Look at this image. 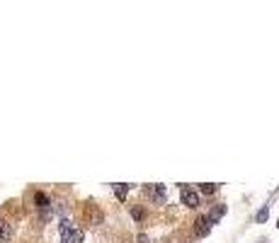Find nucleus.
Returning a JSON list of instances; mask_svg holds the SVG:
<instances>
[{"label":"nucleus","mask_w":279,"mask_h":243,"mask_svg":"<svg viewBox=\"0 0 279 243\" xmlns=\"http://www.w3.org/2000/svg\"><path fill=\"white\" fill-rule=\"evenodd\" d=\"M112 187H114L117 199H119V202H124V199H126V192H129V185H126V182H117V185H112Z\"/></svg>","instance_id":"obj_9"},{"label":"nucleus","mask_w":279,"mask_h":243,"mask_svg":"<svg viewBox=\"0 0 279 243\" xmlns=\"http://www.w3.org/2000/svg\"><path fill=\"white\" fill-rule=\"evenodd\" d=\"M83 238H85V236H83V231L73 226V229L68 231V236L63 238V243H83Z\"/></svg>","instance_id":"obj_8"},{"label":"nucleus","mask_w":279,"mask_h":243,"mask_svg":"<svg viewBox=\"0 0 279 243\" xmlns=\"http://www.w3.org/2000/svg\"><path fill=\"white\" fill-rule=\"evenodd\" d=\"M180 199H182V205L190 207V209H197V207H199V194H197V190L187 187V185L180 187Z\"/></svg>","instance_id":"obj_1"},{"label":"nucleus","mask_w":279,"mask_h":243,"mask_svg":"<svg viewBox=\"0 0 279 243\" xmlns=\"http://www.w3.org/2000/svg\"><path fill=\"white\" fill-rule=\"evenodd\" d=\"M209 231H211V221L206 219V214L197 217V221H194V236H197V238H206Z\"/></svg>","instance_id":"obj_2"},{"label":"nucleus","mask_w":279,"mask_h":243,"mask_svg":"<svg viewBox=\"0 0 279 243\" xmlns=\"http://www.w3.org/2000/svg\"><path fill=\"white\" fill-rule=\"evenodd\" d=\"M199 192L206 194V197H209V194H216L218 185H216V182H204V185H199Z\"/></svg>","instance_id":"obj_10"},{"label":"nucleus","mask_w":279,"mask_h":243,"mask_svg":"<svg viewBox=\"0 0 279 243\" xmlns=\"http://www.w3.org/2000/svg\"><path fill=\"white\" fill-rule=\"evenodd\" d=\"M12 241V224L0 219V243H10Z\"/></svg>","instance_id":"obj_6"},{"label":"nucleus","mask_w":279,"mask_h":243,"mask_svg":"<svg viewBox=\"0 0 279 243\" xmlns=\"http://www.w3.org/2000/svg\"><path fill=\"white\" fill-rule=\"evenodd\" d=\"M144 192L148 194V197H151L153 202H165V197H168V194H165V187H163V185H146V187H144Z\"/></svg>","instance_id":"obj_3"},{"label":"nucleus","mask_w":279,"mask_h":243,"mask_svg":"<svg viewBox=\"0 0 279 243\" xmlns=\"http://www.w3.org/2000/svg\"><path fill=\"white\" fill-rule=\"evenodd\" d=\"M223 214H226V205H216L211 212H209V214H206V219H209V221H211V226H214V224H216V221L223 217Z\"/></svg>","instance_id":"obj_7"},{"label":"nucleus","mask_w":279,"mask_h":243,"mask_svg":"<svg viewBox=\"0 0 279 243\" xmlns=\"http://www.w3.org/2000/svg\"><path fill=\"white\" fill-rule=\"evenodd\" d=\"M131 217L136 219V221H141V219H144V209H141V207H131Z\"/></svg>","instance_id":"obj_13"},{"label":"nucleus","mask_w":279,"mask_h":243,"mask_svg":"<svg viewBox=\"0 0 279 243\" xmlns=\"http://www.w3.org/2000/svg\"><path fill=\"white\" fill-rule=\"evenodd\" d=\"M267 217H269V209H267V207H262V209L257 212V217H255V221H257V224H265V221H267Z\"/></svg>","instance_id":"obj_12"},{"label":"nucleus","mask_w":279,"mask_h":243,"mask_svg":"<svg viewBox=\"0 0 279 243\" xmlns=\"http://www.w3.org/2000/svg\"><path fill=\"white\" fill-rule=\"evenodd\" d=\"M34 205L36 209H41L44 212V217H49V209H51V197L46 192H36L34 194Z\"/></svg>","instance_id":"obj_4"},{"label":"nucleus","mask_w":279,"mask_h":243,"mask_svg":"<svg viewBox=\"0 0 279 243\" xmlns=\"http://www.w3.org/2000/svg\"><path fill=\"white\" fill-rule=\"evenodd\" d=\"M85 217H87V221H90V224H92V226H100V224H102V212H100V209H97L95 205H87V209H85Z\"/></svg>","instance_id":"obj_5"},{"label":"nucleus","mask_w":279,"mask_h":243,"mask_svg":"<svg viewBox=\"0 0 279 243\" xmlns=\"http://www.w3.org/2000/svg\"><path fill=\"white\" fill-rule=\"evenodd\" d=\"M138 243H151V241H148V236H146V233H141V236H138Z\"/></svg>","instance_id":"obj_14"},{"label":"nucleus","mask_w":279,"mask_h":243,"mask_svg":"<svg viewBox=\"0 0 279 243\" xmlns=\"http://www.w3.org/2000/svg\"><path fill=\"white\" fill-rule=\"evenodd\" d=\"M73 229V224H71V219H61V224H59V231H61V238H66L68 236V231Z\"/></svg>","instance_id":"obj_11"}]
</instances>
